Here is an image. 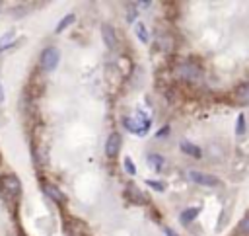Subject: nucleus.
<instances>
[{
  "label": "nucleus",
  "instance_id": "1",
  "mask_svg": "<svg viewBox=\"0 0 249 236\" xmlns=\"http://www.w3.org/2000/svg\"><path fill=\"white\" fill-rule=\"evenodd\" d=\"M175 76L179 80H185V82H201L202 80V68H199L191 63H185V65H179L175 68Z\"/></svg>",
  "mask_w": 249,
  "mask_h": 236
},
{
  "label": "nucleus",
  "instance_id": "2",
  "mask_svg": "<svg viewBox=\"0 0 249 236\" xmlns=\"http://www.w3.org/2000/svg\"><path fill=\"white\" fill-rule=\"evenodd\" d=\"M59 61H61V53H59V49H55V47H47V49L41 53V57H39V65H41V68L47 70V72L55 70V68L59 67Z\"/></svg>",
  "mask_w": 249,
  "mask_h": 236
},
{
  "label": "nucleus",
  "instance_id": "3",
  "mask_svg": "<svg viewBox=\"0 0 249 236\" xmlns=\"http://www.w3.org/2000/svg\"><path fill=\"white\" fill-rule=\"evenodd\" d=\"M123 125L127 127L131 133H137V135H144L148 129H150V119L144 115H139L137 119H133V117H124L123 119Z\"/></svg>",
  "mask_w": 249,
  "mask_h": 236
},
{
  "label": "nucleus",
  "instance_id": "4",
  "mask_svg": "<svg viewBox=\"0 0 249 236\" xmlns=\"http://www.w3.org/2000/svg\"><path fill=\"white\" fill-rule=\"evenodd\" d=\"M189 180L199 184V185H204V187H222V182L216 178V176H210V174H204L201 170H189Z\"/></svg>",
  "mask_w": 249,
  "mask_h": 236
},
{
  "label": "nucleus",
  "instance_id": "5",
  "mask_svg": "<svg viewBox=\"0 0 249 236\" xmlns=\"http://www.w3.org/2000/svg\"><path fill=\"white\" fill-rule=\"evenodd\" d=\"M0 187H2L4 193H8V195L14 197V199H18L20 193H22V184H20V180H18L14 174L2 176V180H0Z\"/></svg>",
  "mask_w": 249,
  "mask_h": 236
},
{
  "label": "nucleus",
  "instance_id": "6",
  "mask_svg": "<svg viewBox=\"0 0 249 236\" xmlns=\"http://www.w3.org/2000/svg\"><path fill=\"white\" fill-rule=\"evenodd\" d=\"M119 149H121V135L119 133L109 135V139L105 143V154H107V158H115L119 154Z\"/></svg>",
  "mask_w": 249,
  "mask_h": 236
},
{
  "label": "nucleus",
  "instance_id": "7",
  "mask_svg": "<svg viewBox=\"0 0 249 236\" xmlns=\"http://www.w3.org/2000/svg\"><path fill=\"white\" fill-rule=\"evenodd\" d=\"M43 191H45V193H47V197H51L57 205H64L66 197H64V193H62L57 185H53V184H43Z\"/></svg>",
  "mask_w": 249,
  "mask_h": 236
},
{
  "label": "nucleus",
  "instance_id": "8",
  "mask_svg": "<svg viewBox=\"0 0 249 236\" xmlns=\"http://www.w3.org/2000/svg\"><path fill=\"white\" fill-rule=\"evenodd\" d=\"M101 37H103L107 49H115V45H117V34H115V30L109 24H101Z\"/></svg>",
  "mask_w": 249,
  "mask_h": 236
},
{
  "label": "nucleus",
  "instance_id": "9",
  "mask_svg": "<svg viewBox=\"0 0 249 236\" xmlns=\"http://www.w3.org/2000/svg\"><path fill=\"white\" fill-rule=\"evenodd\" d=\"M199 213H201V207H189L183 213H179V222L181 224H189L199 217Z\"/></svg>",
  "mask_w": 249,
  "mask_h": 236
},
{
  "label": "nucleus",
  "instance_id": "10",
  "mask_svg": "<svg viewBox=\"0 0 249 236\" xmlns=\"http://www.w3.org/2000/svg\"><path fill=\"white\" fill-rule=\"evenodd\" d=\"M127 193H129V199H131L133 203H137V205H148V199L142 195V191H140L139 187L131 185V187H127Z\"/></svg>",
  "mask_w": 249,
  "mask_h": 236
},
{
  "label": "nucleus",
  "instance_id": "11",
  "mask_svg": "<svg viewBox=\"0 0 249 236\" xmlns=\"http://www.w3.org/2000/svg\"><path fill=\"white\" fill-rule=\"evenodd\" d=\"M179 149H181V152H185V154H189V156H193V158H201V156H202L201 149H199L197 145L189 143V141H183V143L179 145Z\"/></svg>",
  "mask_w": 249,
  "mask_h": 236
},
{
  "label": "nucleus",
  "instance_id": "12",
  "mask_svg": "<svg viewBox=\"0 0 249 236\" xmlns=\"http://www.w3.org/2000/svg\"><path fill=\"white\" fill-rule=\"evenodd\" d=\"M148 162H150V166H152L156 172H162V168H164V164H166L164 156H162V154H156V152H150V154H148Z\"/></svg>",
  "mask_w": 249,
  "mask_h": 236
},
{
  "label": "nucleus",
  "instance_id": "13",
  "mask_svg": "<svg viewBox=\"0 0 249 236\" xmlns=\"http://www.w3.org/2000/svg\"><path fill=\"white\" fill-rule=\"evenodd\" d=\"M235 96H237V101H241V103L249 105V82H247V84H243V86H239V88H237V92H235Z\"/></svg>",
  "mask_w": 249,
  "mask_h": 236
},
{
  "label": "nucleus",
  "instance_id": "14",
  "mask_svg": "<svg viewBox=\"0 0 249 236\" xmlns=\"http://www.w3.org/2000/svg\"><path fill=\"white\" fill-rule=\"evenodd\" d=\"M74 20H76V16H74V14H68V16H64V18L61 20V24L57 26V30H55V32H57V34H62V32H64V30H66V28H68V26H70Z\"/></svg>",
  "mask_w": 249,
  "mask_h": 236
},
{
  "label": "nucleus",
  "instance_id": "15",
  "mask_svg": "<svg viewBox=\"0 0 249 236\" xmlns=\"http://www.w3.org/2000/svg\"><path fill=\"white\" fill-rule=\"evenodd\" d=\"M135 32H137V37H139L142 43H148V32H146V28H144V24H142V22H137Z\"/></svg>",
  "mask_w": 249,
  "mask_h": 236
},
{
  "label": "nucleus",
  "instance_id": "16",
  "mask_svg": "<svg viewBox=\"0 0 249 236\" xmlns=\"http://www.w3.org/2000/svg\"><path fill=\"white\" fill-rule=\"evenodd\" d=\"M245 127H247V123H245V115L243 113H239L237 115V119H235V135H243L245 133Z\"/></svg>",
  "mask_w": 249,
  "mask_h": 236
},
{
  "label": "nucleus",
  "instance_id": "17",
  "mask_svg": "<svg viewBox=\"0 0 249 236\" xmlns=\"http://www.w3.org/2000/svg\"><path fill=\"white\" fill-rule=\"evenodd\" d=\"M123 166H124V172H127L129 176H137V166H135V162L129 156L123 160Z\"/></svg>",
  "mask_w": 249,
  "mask_h": 236
},
{
  "label": "nucleus",
  "instance_id": "18",
  "mask_svg": "<svg viewBox=\"0 0 249 236\" xmlns=\"http://www.w3.org/2000/svg\"><path fill=\"white\" fill-rule=\"evenodd\" d=\"M12 39H14V32L2 35V39H0V51H4L6 47H10V41H12Z\"/></svg>",
  "mask_w": 249,
  "mask_h": 236
},
{
  "label": "nucleus",
  "instance_id": "19",
  "mask_svg": "<svg viewBox=\"0 0 249 236\" xmlns=\"http://www.w3.org/2000/svg\"><path fill=\"white\" fill-rule=\"evenodd\" d=\"M237 232L239 234H243V236H249V215L239 222V228H237Z\"/></svg>",
  "mask_w": 249,
  "mask_h": 236
},
{
  "label": "nucleus",
  "instance_id": "20",
  "mask_svg": "<svg viewBox=\"0 0 249 236\" xmlns=\"http://www.w3.org/2000/svg\"><path fill=\"white\" fill-rule=\"evenodd\" d=\"M146 184H148L150 187H154L156 191H164V189H166V184H162V182H154V180H146Z\"/></svg>",
  "mask_w": 249,
  "mask_h": 236
},
{
  "label": "nucleus",
  "instance_id": "21",
  "mask_svg": "<svg viewBox=\"0 0 249 236\" xmlns=\"http://www.w3.org/2000/svg\"><path fill=\"white\" fill-rule=\"evenodd\" d=\"M170 133V125H166V127H162V131L158 133V137H164V135H168Z\"/></svg>",
  "mask_w": 249,
  "mask_h": 236
},
{
  "label": "nucleus",
  "instance_id": "22",
  "mask_svg": "<svg viewBox=\"0 0 249 236\" xmlns=\"http://www.w3.org/2000/svg\"><path fill=\"white\" fill-rule=\"evenodd\" d=\"M164 232H166L168 236H177V234H175V232H173V230H171L170 226H164Z\"/></svg>",
  "mask_w": 249,
  "mask_h": 236
},
{
  "label": "nucleus",
  "instance_id": "23",
  "mask_svg": "<svg viewBox=\"0 0 249 236\" xmlns=\"http://www.w3.org/2000/svg\"><path fill=\"white\" fill-rule=\"evenodd\" d=\"M4 101V90H2V82H0V103Z\"/></svg>",
  "mask_w": 249,
  "mask_h": 236
},
{
  "label": "nucleus",
  "instance_id": "24",
  "mask_svg": "<svg viewBox=\"0 0 249 236\" xmlns=\"http://www.w3.org/2000/svg\"><path fill=\"white\" fill-rule=\"evenodd\" d=\"M0 10H2V2H0Z\"/></svg>",
  "mask_w": 249,
  "mask_h": 236
}]
</instances>
